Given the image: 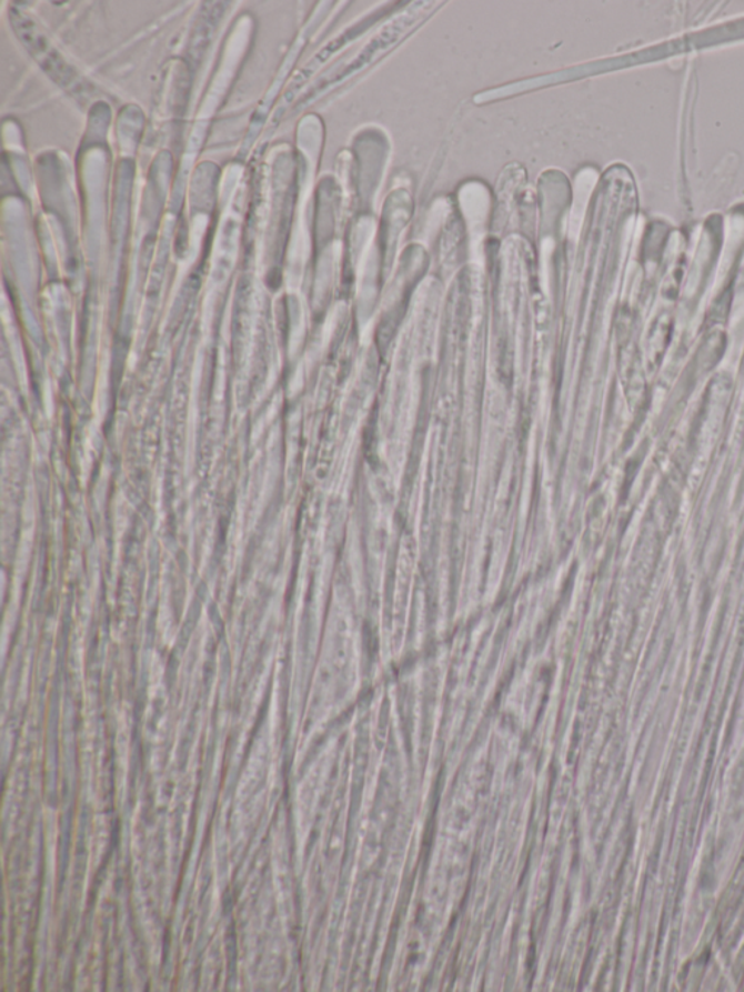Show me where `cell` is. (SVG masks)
<instances>
[{"label":"cell","instance_id":"cell-1","mask_svg":"<svg viewBox=\"0 0 744 992\" xmlns=\"http://www.w3.org/2000/svg\"><path fill=\"white\" fill-rule=\"evenodd\" d=\"M12 22L13 27H16L17 34L20 36V39L22 40V44L27 46V49L31 51L32 56H34L42 68H44L56 81H69L72 83V69L63 63V60L56 53L53 47H51L49 41L44 39V36L40 34L36 23L20 12H13Z\"/></svg>","mask_w":744,"mask_h":992}]
</instances>
